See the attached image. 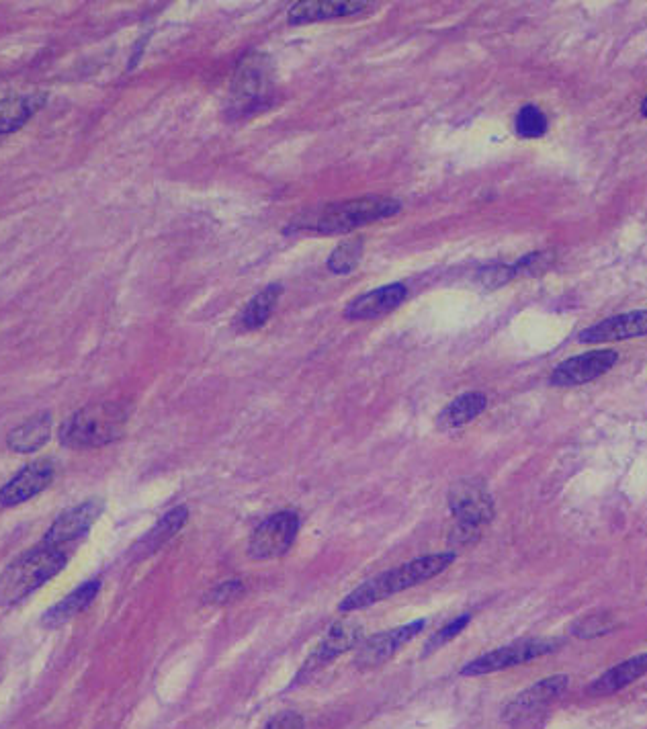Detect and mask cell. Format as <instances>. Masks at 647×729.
<instances>
[{
	"label": "cell",
	"instance_id": "1",
	"mask_svg": "<svg viewBox=\"0 0 647 729\" xmlns=\"http://www.w3.org/2000/svg\"><path fill=\"white\" fill-rule=\"evenodd\" d=\"M457 560L455 551L447 553H433L416 557V560L402 564L390 572H383L367 582H363L359 588H355L351 594L344 596L338 605L340 613H355L363 611L367 607H373L381 600L390 598L402 590L414 588L422 582H428L443 574L453 562Z\"/></svg>",
	"mask_w": 647,
	"mask_h": 729
},
{
	"label": "cell",
	"instance_id": "2",
	"mask_svg": "<svg viewBox=\"0 0 647 729\" xmlns=\"http://www.w3.org/2000/svg\"><path fill=\"white\" fill-rule=\"evenodd\" d=\"M68 549L39 543L5 568L0 574V607H15L41 586L56 578L68 564Z\"/></svg>",
	"mask_w": 647,
	"mask_h": 729
},
{
	"label": "cell",
	"instance_id": "3",
	"mask_svg": "<svg viewBox=\"0 0 647 729\" xmlns=\"http://www.w3.org/2000/svg\"><path fill=\"white\" fill-rule=\"evenodd\" d=\"M400 211V203L387 197H363L318 207L299 216L291 230H308L316 234H344L359 226L390 218Z\"/></svg>",
	"mask_w": 647,
	"mask_h": 729
},
{
	"label": "cell",
	"instance_id": "4",
	"mask_svg": "<svg viewBox=\"0 0 647 729\" xmlns=\"http://www.w3.org/2000/svg\"><path fill=\"white\" fill-rule=\"evenodd\" d=\"M125 422L127 412L119 404H91L62 422L58 439L66 449L74 451L105 447L123 435Z\"/></svg>",
	"mask_w": 647,
	"mask_h": 729
},
{
	"label": "cell",
	"instance_id": "5",
	"mask_svg": "<svg viewBox=\"0 0 647 729\" xmlns=\"http://www.w3.org/2000/svg\"><path fill=\"white\" fill-rule=\"evenodd\" d=\"M449 506L457 521L453 541L463 545L476 541L484 525L494 519V502L480 480H461L449 492Z\"/></svg>",
	"mask_w": 647,
	"mask_h": 729
},
{
	"label": "cell",
	"instance_id": "6",
	"mask_svg": "<svg viewBox=\"0 0 647 729\" xmlns=\"http://www.w3.org/2000/svg\"><path fill=\"white\" fill-rule=\"evenodd\" d=\"M299 533V517L291 510H281L256 527L248 541V557L254 562L277 560L285 555Z\"/></svg>",
	"mask_w": 647,
	"mask_h": 729
},
{
	"label": "cell",
	"instance_id": "7",
	"mask_svg": "<svg viewBox=\"0 0 647 729\" xmlns=\"http://www.w3.org/2000/svg\"><path fill=\"white\" fill-rule=\"evenodd\" d=\"M555 648H557V641H551V639L516 641V643H512V646L498 648L490 654H484L473 662H469L467 666H463L461 676H484V674L500 672L506 668L521 666V664H527L531 660H537V658L553 652Z\"/></svg>",
	"mask_w": 647,
	"mask_h": 729
},
{
	"label": "cell",
	"instance_id": "8",
	"mask_svg": "<svg viewBox=\"0 0 647 729\" xmlns=\"http://www.w3.org/2000/svg\"><path fill=\"white\" fill-rule=\"evenodd\" d=\"M363 639V627L357 621H338L334 623L322 641L314 648V652L306 658L304 666H301L295 682L308 680L318 670L326 668L330 662H334L338 656L355 650Z\"/></svg>",
	"mask_w": 647,
	"mask_h": 729
},
{
	"label": "cell",
	"instance_id": "9",
	"mask_svg": "<svg viewBox=\"0 0 647 729\" xmlns=\"http://www.w3.org/2000/svg\"><path fill=\"white\" fill-rule=\"evenodd\" d=\"M271 76L273 70L269 58L261 54L246 56L234 74V84H232L234 109L244 113L248 109H254L256 105H261L271 91Z\"/></svg>",
	"mask_w": 647,
	"mask_h": 729
},
{
	"label": "cell",
	"instance_id": "10",
	"mask_svg": "<svg viewBox=\"0 0 647 729\" xmlns=\"http://www.w3.org/2000/svg\"><path fill=\"white\" fill-rule=\"evenodd\" d=\"M101 512H103L101 500H86L74 508L64 510L46 531V537L41 539V543L68 549L91 531V527L101 517Z\"/></svg>",
	"mask_w": 647,
	"mask_h": 729
},
{
	"label": "cell",
	"instance_id": "11",
	"mask_svg": "<svg viewBox=\"0 0 647 729\" xmlns=\"http://www.w3.org/2000/svg\"><path fill=\"white\" fill-rule=\"evenodd\" d=\"M426 627V621H414L390 631H381L373 637H369L367 641H363V646L359 648L357 660L355 664L363 670H371V668H379L381 664H385L387 660H392L402 646L410 643L414 637H418Z\"/></svg>",
	"mask_w": 647,
	"mask_h": 729
},
{
	"label": "cell",
	"instance_id": "12",
	"mask_svg": "<svg viewBox=\"0 0 647 729\" xmlns=\"http://www.w3.org/2000/svg\"><path fill=\"white\" fill-rule=\"evenodd\" d=\"M56 476V465L50 459H37L25 465L3 488H0V506L13 508L46 490Z\"/></svg>",
	"mask_w": 647,
	"mask_h": 729
},
{
	"label": "cell",
	"instance_id": "13",
	"mask_svg": "<svg viewBox=\"0 0 647 729\" xmlns=\"http://www.w3.org/2000/svg\"><path fill=\"white\" fill-rule=\"evenodd\" d=\"M617 359L619 355L615 351H592L572 357L553 369L551 385H557V388H574V385L588 383L611 371Z\"/></svg>",
	"mask_w": 647,
	"mask_h": 729
},
{
	"label": "cell",
	"instance_id": "14",
	"mask_svg": "<svg viewBox=\"0 0 647 729\" xmlns=\"http://www.w3.org/2000/svg\"><path fill=\"white\" fill-rule=\"evenodd\" d=\"M568 686H570V678L562 676V674L539 680L537 684L531 686V689L523 691L512 703H508V707L502 713L504 721L516 723V721H523V719L535 715L537 711H541L543 707H547L549 703L562 697L568 691Z\"/></svg>",
	"mask_w": 647,
	"mask_h": 729
},
{
	"label": "cell",
	"instance_id": "15",
	"mask_svg": "<svg viewBox=\"0 0 647 729\" xmlns=\"http://www.w3.org/2000/svg\"><path fill=\"white\" fill-rule=\"evenodd\" d=\"M408 295L406 285L402 283H392L385 285L379 289H373L361 297H357L355 302L349 304L347 308V318L349 320H371V318H379L394 312Z\"/></svg>",
	"mask_w": 647,
	"mask_h": 729
},
{
	"label": "cell",
	"instance_id": "16",
	"mask_svg": "<svg viewBox=\"0 0 647 729\" xmlns=\"http://www.w3.org/2000/svg\"><path fill=\"white\" fill-rule=\"evenodd\" d=\"M647 334V310L619 314L580 332V342H611Z\"/></svg>",
	"mask_w": 647,
	"mask_h": 729
},
{
	"label": "cell",
	"instance_id": "17",
	"mask_svg": "<svg viewBox=\"0 0 647 729\" xmlns=\"http://www.w3.org/2000/svg\"><path fill=\"white\" fill-rule=\"evenodd\" d=\"M99 590H101V580L99 578L80 584L74 592H70L66 598H62L58 605H54L50 611L43 613L41 625L48 627V629H56V627L68 623L70 619H74L84 609H89L93 605V600L97 598Z\"/></svg>",
	"mask_w": 647,
	"mask_h": 729
},
{
	"label": "cell",
	"instance_id": "18",
	"mask_svg": "<svg viewBox=\"0 0 647 729\" xmlns=\"http://www.w3.org/2000/svg\"><path fill=\"white\" fill-rule=\"evenodd\" d=\"M369 7V3H357V0H304V3H297L289 11V23L301 25V23H312L322 19H334V17H347L361 13Z\"/></svg>",
	"mask_w": 647,
	"mask_h": 729
},
{
	"label": "cell",
	"instance_id": "19",
	"mask_svg": "<svg viewBox=\"0 0 647 729\" xmlns=\"http://www.w3.org/2000/svg\"><path fill=\"white\" fill-rule=\"evenodd\" d=\"M52 437V414L39 412L19 426H15L7 437V447L13 453H35Z\"/></svg>",
	"mask_w": 647,
	"mask_h": 729
},
{
	"label": "cell",
	"instance_id": "20",
	"mask_svg": "<svg viewBox=\"0 0 647 729\" xmlns=\"http://www.w3.org/2000/svg\"><path fill=\"white\" fill-rule=\"evenodd\" d=\"M187 521H189V510L185 506H177L166 512L164 517L136 543L134 547L136 560H142V557L156 553L164 543H168L187 525Z\"/></svg>",
	"mask_w": 647,
	"mask_h": 729
},
{
	"label": "cell",
	"instance_id": "21",
	"mask_svg": "<svg viewBox=\"0 0 647 729\" xmlns=\"http://www.w3.org/2000/svg\"><path fill=\"white\" fill-rule=\"evenodd\" d=\"M643 674H647V654H639V656L629 658V660L617 664L615 668L607 670L598 680L592 682L588 693L594 697H607V695L619 693L621 689H625V686H629Z\"/></svg>",
	"mask_w": 647,
	"mask_h": 729
},
{
	"label": "cell",
	"instance_id": "22",
	"mask_svg": "<svg viewBox=\"0 0 647 729\" xmlns=\"http://www.w3.org/2000/svg\"><path fill=\"white\" fill-rule=\"evenodd\" d=\"M46 95H11L0 99V136L13 134L43 107Z\"/></svg>",
	"mask_w": 647,
	"mask_h": 729
},
{
	"label": "cell",
	"instance_id": "23",
	"mask_svg": "<svg viewBox=\"0 0 647 729\" xmlns=\"http://www.w3.org/2000/svg\"><path fill=\"white\" fill-rule=\"evenodd\" d=\"M488 406V398L480 392H469L455 398L439 416L441 428H459L476 420Z\"/></svg>",
	"mask_w": 647,
	"mask_h": 729
},
{
	"label": "cell",
	"instance_id": "24",
	"mask_svg": "<svg viewBox=\"0 0 647 729\" xmlns=\"http://www.w3.org/2000/svg\"><path fill=\"white\" fill-rule=\"evenodd\" d=\"M281 285H271L265 291H261L258 295H254L250 302L246 304L244 312L238 316V328L240 330H256L267 324V320L273 316L275 306L279 302L281 295Z\"/></svg>",
	"mask_w": 647,
	"mask_h": 729
},
{
	"label": "cell",
	"instance_id": "25",
	"mask_svg": "<svg viewBox=\"0 0 647 729\" xmlns=\"http://www.w3.org/2000/svg\"><path fill=\"white\" fill-rule=\"evenodd\" d=\"M361 256H363V240H349L332 252L328 269L338 275H347L359 265Z\"/></svg>",
	"mask_w": 647,
	"mask_h": 729
},
{
	"label": "cell",
	"instance_id": "26",
	"mask_svg": "<svg viewBox=\"0 0 647 729\" xmlns=\"http://www.w3.org/2000/svg\"><path fill=\"white\" fill-rule=\"evenodd\" d=\"M514 127L521 138H541L547 132V117L537 105H525L516 115Z\"/></svg>",
	"mask_w": 647,
	"mask_h": 729
},
{
	"label": "cell",
	"instance_id": "27",
	"mask_svg": "<svg viewBox=\"0 0 647 729\" xmlns=\"http://www.w3.org/2000/svg\"><path fill=\"white\" fill-rule=\"evenodd\" d=\"M471 621V617L469 615H461V617H457L455 621H451L449 625H445L441 631H437L433 637H430L428 639V643H426V648H424V658L426 656H430V654H433V652H437V650H441L443 646H445V643H449L451 639H455L465 627H467V623Z\"/></svg>",
	"mask_w": 647,
	"mask_h": 729
},
{
	"label": "cell",
	"instance_id": "28",
	"mask_svg": "<svg viewBox=\"0 0 647 729\" xmlns=\"http://www.w3.org/2000/svg\"><path fill=\"white\" fill-rule=\"evenodd\" d=\"M611 629H613V617L590 615V617H584L582 621H578L572 627V633L580 639H590V637H598V635H607Z\"/></svg>",
	"mask_w": 647,
	"mask_h": 729
},
{
	"label": "cell",
	"instance_id": "29",
	"mask_svg": "<svg viewBox=\"0 0 647 729\" xmlns=\"http://www.w3.org/2000/svg\"><path fill=\"white\" fill-rule=\"evenodd\" d=\"M242 592V584L240 582H224L220 584L218 588H215L211 592V600L209 603L213 605H226V603H232V600Z\"/></svg>",
	"mask_w": 647,
	"mask_h": 729
},
{
	"label": "cell",
	"instance_id": "30",
	"mask_svg": "<svg viewBox=\"0 0 647 729\" xmlns=\"http://www.w3.org/2000/svg\"><path fill=\"white\" fill-rule=\"evenodd\" d=\"M265 729H304V719L297 713H281L273 717Z\"/></svg>",
	"mask_w": 647,
	"mask_h": 729
},
{
	"label": "cell",
	"instance_id": "31",
	"mask_svg": "<svg viewBox=\"0 0 647 729\" xmlns=\"http://www.w3.org/2000/svg\"><path fill=\"white\" fill-rule=\"evenodd\" d=\"M641 115L647 117V97L641 101Z\"/></svg>",
	"mask_w": 647,
	"mask_h": 729
}]
</instances>
